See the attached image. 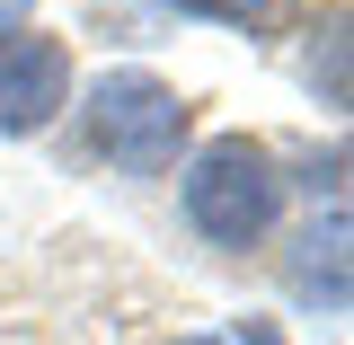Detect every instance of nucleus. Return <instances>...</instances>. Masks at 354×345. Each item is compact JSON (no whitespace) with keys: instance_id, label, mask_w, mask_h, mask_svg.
Wrapping results in <instances>:
<instances>
[{"instance_id":"obj_1","label":"nucleus","mask_w":354,"mask_h":345,"mask_svg":"<svg viewBox=\"0 0 354 345\" xmlns=\"http://www.w3.org/2000/svg\"><path fill=\"white\" fill-rule=\"evenodd\" d=\"M283 213V169L257 133H221L195 151L186 169V221L213 239V248H257Z\"/></svg>"},{"instance_id":"obj_2","label":"nucleus","mask_w":354,"mask_h":345,"mask_svg":"<svg viewBox=\"0 0 354 345\" xmlns=\"http://www.w3.org/2000/svg\"><path fill=\"white\" fill-rule=\"evenodd\" d=\"M186 133H195V106H186L160 71H106V80L88 88V142H97L124 177L177 169Z\"/></svg>"},{"instance_id":"obj_3","label":"nucleus","mask_w":354,"mask_h":345,"mask_svg":"<svg viewBox=\"0 0 354 345\" xmlns=\"http://www.w3.org/2000/svg\"><path fill=\"white\" fill-rule=\"evenodd\" d=\"M71 97V44L44 27L0 36V133H44Z\"/></svg>"},{"instance_id":"obj_4","label":"nucleus","mask_w":354,"mask_h":345,"mask_svg":"<svg viewBox=\"0 0 354 345\" xmlns=\"http://www.w3.org/2000/svg\"><path fill=\"white\" fill-rule=\"evenodd\" d=\"M310 248H328V292L346 301V213H328V230H310ZM301 292H319V257H301Z\"/></svg>"},{"instance_id":"obj_5","label":"nucleus","mask_w":354,"mask_h":345,"mask_svg":"<svg viewBox=\"0 0 354 345\" xmlns=\"http://www.w3.org/2000/svg\"><path fill=\"white\" fill-rule=\"evenodd\" d=\"M177 18H213V27H266L274 0H169Z\"/></svg>"},{"instance_id":"obj_6","label":"nucleus","mask_w":354,"mask_h":345,"mask_svg":"<svg viewBox=\"0 0 354 345\" xmlns=\"http://www.w3.org/2000/svg\"><path fill=\"white\" fill-rule=\"evenodd\" d=\"M239 345H283V328L274 319H239Z\"/></svg>"},{"instance_id":"obj_7","label":"nucleus","mask_w":354,"mask_h":345,"mask_svg":"<svg viewBox=\"0 0 354 345\" xmlns=\"http://www.w3.org/2000/svg\"><path fill=\"white\" fill-rule=\"evenodd\" d=\"M27 9H36V0H0V36H9V27H27Z\"/></svg>"},{"instance_id":"obj_8","label":"nucleus","mask_w":354,"mask_h":345,"mask_svg":"<svg viewBox=\"0 0 354 345\" xmlns=\"http://www.w3.org/2000/svg\"><path fill=\"white\" fill-rule=\"evenodd\" d=\"M177 345H213V337H177Z\"/></svg>"}]
</instances>
